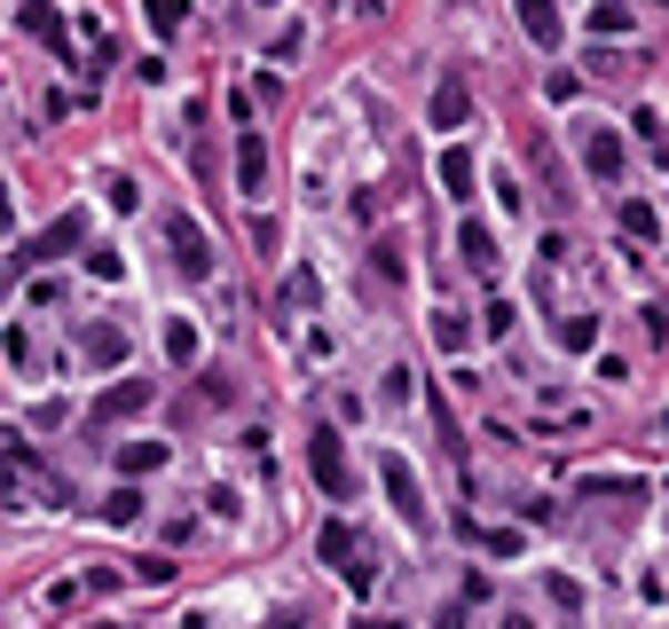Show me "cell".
Returning a JSON list of instances; mask_svg holds the SVG:
<instances>
[{"mask_svg":"<svg viewBox=\"0 0 669 629\" xmlns=\"http://www.w3.org/2000/svg\"><path fill=\"white\" fill-rule=\"evenodd\" d=\"M378 488H386V504H394L409 527H434L426 488H417V473H409V457H402V448H386V457H378Z\"/></svg>","mask_w":669,"mask_h":629,"instance_id":"obj_1","label":"cell"},{"mask_svg":"<svg viewBox=\"0 0 669 629\" xmlns=\"http://www.w3.org/2000/svg\"><path fill=\"white\" fill-rule=\"evenodd\" d=\"M315 551H323V559H331V575H339V582H347V590H355V598H363V590H371V582H378V575H371V567H363V544H355V527H347V519H331V527H323V535H315Z\"/></svg>","mask_w":669,"mask_h":629,"instance_id":"obj_2","label":"cell"},{"mask_svg":"<svg viewBox=\"0 0 669 629\" xmlns=\"http://www.w3.org/2000/svg\"><path fill=\"white\" fill-rule=\"evenodd\" d=\"M307 473H315L323 496H339V504L355 496V465H347V440H339V433H315V440H307Z\"/></svg>","mask_w":669,"mask_h":629,"instance_id":"obj_3","label":"cell"},{"mask_svg":"<svg viewBox=\"0 0 669 629\" xmlns=\"http://www.w3.org/2000/svg\"><path fill=\"white\" fill-rule=\"evenodd\" d=\"M165 244H174V267H182L190 284L213 276V244H205V229H197L190 213H165Z\"/></svg>","mask_w":669,"mask_h":629,"instance_id":"obj_4","label":"cell"},{"mask_svg":"<svg viewBox=\"0 0 669 629\" xmlns=\"http://www.w3.org/2000/svg\"><path fill=\"white\" fill-rule=\"evenodd\" d=\"M150 394H158L150 378H119V386H111V394H103V402L88 409V425L103 433V425H119V417H142V409H150Z\"/></svg>","mask_w":669,"mask_h":629,"instance_id":"obj_5","label":"cell"},{"mask_svg":"<svg viewBox=\"0 0 669 629\" xmlns=\"http://www.w3.org/2000/svg\"><path fill=\"white\" fill-rule=\"evenodd\" d=\"M236 190H244V197H261V190H268V142H261L253 126L236 134Z\"/></svg>","mask_w":669,"mask_h":629,"instance_id":"obj_6","label":"cell"},{"mask_svg":"<svg viewBox=\"0 0 669 629\" xmlns=\"http://www.w3.org/2000/svg\"><path fill=\"white\" fill-rule=\"evenodd\" d=\"M582 165H591V182H607V190H615V182H622V134H607V126H599V134H582Z\"/></svg>","mask_w":669,"mask_h":629,"instance_id":"obj_7","label":"cell"},{"mask_svg":"<svg viewBox=\"0 0 669 629\" xmlns=\"http://www.w3.org/2000/svg\"><path fill=\"white\" fill-rule=\"evenodd\" d=\"M79 354H88L95 371H119L126 363V331L119 323H88V331H79Z\"/></svg>","mask_w":669,"mask_h":629,"instance_id":"obj_8","label":"cell"},{"mask_svg":"<svg viewBox=\"0 0 669 629\" xmlns=\"http://www.w3.org/2000/svg\"><path fill=\"white\" fill-rule=\"evenodd\" d=\"M17 24H24V32H40L55 55H71V32H63V17H55V0H24V9H17Z\"/></svg>","mask_w":669,"mask_h":629,"instance_id":"obj_9","label":"cell"},{"mask_svg":"<svg viewBox=\"0 0 669 629\" xmlns=\"http://www.w3.org/2000/svg\"><path fill=\"white\" fill-rule=\"evenodd\" d=\"M79 236H88V213H79V205H71V213H55V221H48V229L32 236V252H40V260H55V252H71Z\"/></svg>","mask_w":669,"mask_h":629,"instance_id":"obj_10","label":"cell"},{"mask_svg":"<svg viewBox=\"0 0 669 629\" xmlns=\"http://www.w3.org/2000/svg\"><path fill=\"white\" fill-rule=\"evenodd\" d=\"M520 32H528V40H536V48H544V55H551V48H559V32H567V24H559V9H551V0H520Z\"/></svg>","mask_w":669,"mask_h":629,"instance_id":"obj_11","label":"cell"},{"mask_svg":"<svg viewBox=\"0 0 669 629\" xmlns=\"http://www.w3.org/2000/svg\"><path fill=\"white\" fill-rule=\"evenodd\" d=\"M457 260L473 267V276H496V236H488L480 221H465V229H457Z\"/></svg>","mask_w":669,"mask_h":629,"instance_id":"obj_12","label":"cell"},{"mask_svg":"<svg viewBox=\"0 0 669 629\" xmlns=\"http://www.w3.org/2000/svg\"><path fill=\"white\" fill-rule=\"evenodd\" d=\"M465 119H473L465 79H442V87H434V126H465Z\"/></svg>","mask_w":669,"mask_h":629,"instance_id":"obj_13","label":"cell"},{"mask_svg":"<svg viewBox=\"0 0 669 629\" xmlns=\"http://www.w3.org/2000/svg\"><path fill=\"white\" fill-rule=\"evenodd\" d=\"M158 465H165V440H126V448H119V473H126V480L158 473Z\"/></svg>","mask_w":669,"mask_h":629,"instance_id":"obj_14","label":"cell"},{"mask_svg":"<svg viewBox=\"0 0 669 629\" xmlns=\"http://www.w3.org/2000/svg\"><path fill=\"white\" fill-rule=\"evenodd\" d=\"M442 190L449 197H473V150H457V142L442 150Z\"/></svg>","mask_w":669,"mask_h":629,"instance_id":"obj_15","label":"cell"},{"mask_svg":"<svg viewBox=\"0 0 669 629\" xmlns=\"http://www.w3.org/2000/svg\"><path fill=\"white\" fill-rule=\"evenodd\" d=\"M165 363H174V371H190V363H197V331H190L182 315H165Z\"/></svg>","mask_w":669,"mask_h":629,"instance_id":"obj_16","label":"cell"},{"mask_svg":"<svg viewBox=\"0 0 669 629\" xmlns=\"http://www.w3.org/2000/svg\"><path fill=\"white\" fill-rule=\"evenodd\" d=\"M103 519H111V527H134V519H142V488H111V496H103Z\"/></svg>","mask_w":669,"mask_h":629,"instance_id":"obj_17","label":"cell"},{"mask_svg":"<svg viewBox=\"0 0 669 629\" xmlns=\"http://www.w3.org/2000/svg\"><path fill=\"white\" fill-rule=\"evenodd\" d=\"M142 17H150L165 40H174V32H182V17H190V0H142Z\"/></svg>","mask_w":669,"mask_h":629,"instance_id":"obj_18","label":"cell"},{"mask_svg":"<svg viewBox=\"0 0 669 629\" xmlns=\"http://www.w3.org/2000/svg\"><path fill=\"white\" fill-rule=\"evenodd\" d=\"M559 346L591 354V346H599V323H591V315H567V323H559Z\"/></svg>","mask_w":669,"mask_h":629,"instance_id":"obj_19","label":"cell"},{"mask_svg":"<svg viewBox=\"0 0 669 629\" xmlns=\"http://www.w3.org/2000/svg\"><path fill=\"white\" fill-rule=\"evenodd\" d=\"M582 496H638L630 473H582Z\"/></svg>","mask_w":669,"mask_h":629,"instance_id":"obj_20","label":"cell"},{"mask_svg":"<svg viewBox=\"0 0 669 629\" xmlns=\"http://www.w3.org/2000/svg\"><path fill=\"white\" fill-rule=\"evenodd\" d=\"M88 276H95V284H119V276H126V260H119V252H103V244H95V252H88Z\"/></svg>","mask_w":669,"mask_h":629,"instance_id":"obj_21","label":"cell"},{"mask_svg":"<svg viewBox=\"0 0 669 629\" xmlns=\"http://www.w3.org/2000/svg\"><path fill=\"white\" fill-rule=\"evenodd\" d=\"M591 32H630V9H622V0H599V9H591Z\"/></svg>","mask_w":669,"mask_h":629,"instance_id":"obj_22","label":"cell"},{"mask_svg":"<svg viewBox=\"0 0 669 629\" xmlns=\"http://www.w3.org/2000/svg\"><path fill=\"white\" fill-rule=\"evenodd\" d=\"M622 229H630V236H661V221H653V205H638V197L622 205Z\"/></svg>","mask_w":669,"mask_h":629,"instance_id":"obj_23","label":"cell"},{"mask_svg":"<svg viewBox=\"0 0 669 629\" xmlns=\"http://www.w3.org/2000/svg\"><path fill=\"white\" fill-rule=\"evenodd\" d=\"M434 338H442V346H449V354H457V346H465V338H473V331H465V315H434Z\"/></svg>","mask_w":669,"mask_h":629,"instance_id":"obj_24","label":"cell"},{"mask_svg":"<svg viewBox=\"0 0 669 629\" xmlns=\"http://www.w3.org/2000/svg\"><path fill=\"white\" fill-rule=\"evenodd\" d=\"M378 402H386V409H409V371H386V386H378Z\"/></svg>","mask_w":669,"mask_h":629,"instance_id":"obj_25","label":"cell"},{"mask_svg":"<svg viewBox=\"0 0 669 629\" xmlns=\"http://www.w3.org/2000/svg\"><path fill=\"white\" fill-rule=\"evenodd\" d=\"M480 544H488L496 559H513V551H520V527H488V535H480Z\"/></svg>","mask_w":669,"mask_h":629,"instance_id":"obj_26","label":"cell"},{"mask_svg":"<svg viewBox=\"0 0 669 629\" xmlns=\"http://www.w3.org/2000/svg\"><path fill=\"white\" fill-rule=\"evenodd\" d=\"M292 307H315V276H292V284H284V315H292Z\"/></svg>","mask_w":669,"mask_h":629,"instance_id":"obj_27","label":"cell"},{"mask_svg":"<svg viewBox=\"0 0 669 629\" xmlns=\"http://www.w3.org/2000/svg\"><path fill=\"white\" fill-rule=\"evenodd\" d=\"M434 629H465V606H442V613H434Z\"/></svg>","mask_w":669,"mask_h":629,"instance_id":"obj_28","label":"cell"},{"mask_svg":"<svg viewBox=\"0 0 669 629\" xmlns=\"http://www.w3.org/2000/svg\"><path fill=\"white\" fill-rule=\"evenodd\" d=\"M355 629H402V621H386V613H363V621H355Z\"/></svg>","mask_w":669,"mask_h":629,"instance_id":"obj_29","label":"cell"},{"mask_svg":"<svg viewBox=\"0 0 669 629\" xmlns=\"http://www.w3.org/2000/svg\"><path fill=\"white\" fill-rule=\"evenodd\" d=\"M261 9H276V0H261Z\"/></svg>","mask_w":669,"mask_h":629,"instance_id":"obj_30","label":"cell"},{"mask_svg":"<svg viewBox=\"0 0 669 629\" xmlns=\"http://www.w3.org/2000/svg\"><path fill=\"white\" fill-rule=\"evenodd\" d=\"M95 629H103V621H95Z\"/></svg>","mask_w":669,"mask_h":629,"instance_id":"obj_31","label":"cell"}]
</instances>
